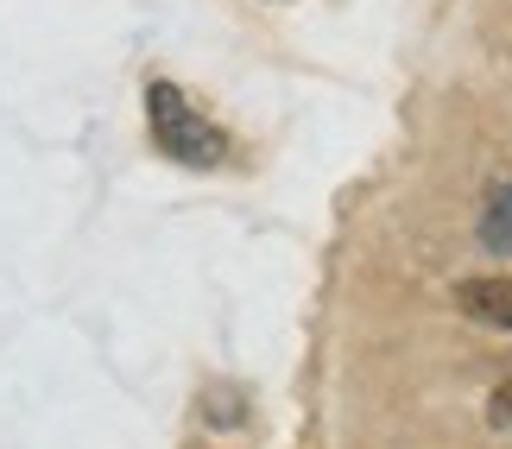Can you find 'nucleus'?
<instances>
[{
    "mask_svg": "<svg viewBox=\"0 0 512 449\" xmlns=\"http://www.w3.org/2000/svg\"><path fill=\"white\" fill-rule=\"evenodd\" d=\"M494 424H506V431H512V380L494 393Z\"/></svg>",
    "mask_w": 512,
    "mask_h": 449,
    "instance_id": "20e7f679",
    "label": "nucleus"
},
{
    "mask_svg": "<svg viewBox=\"0 0 512 449\" xmlns=\"http://www.w3.org/2000/svg\"><path fill=\"white\" fill-rule=\"evenodd\" d=\"M146 121H152V140H159L165 159L190 165V171L228 165V133L215 127L177 83H165V76H159V83H146Z\"/></svg>",
    "mask_w": 512,
    "mask_h": 449,
    "instance_id": "f257e3e1",
    "label": "nucleus"
},
{
    "mask_svg": "<svg viewBox=\"0 0 512 449\" xmlns=\"http://www.w3.org/2000/svg\"><path fill=\"white\" fill-rule=\"evenodd\" d=\"M475 234H481V247H487V253H506V260H512V184H500L494 197L481 203Z\"/></svg>",
    "mask_w": 512,
    "mask_h": 449,
    "instance_id": "7ed1b4c3",
    "label": "nucleus"
},
{
    "mask_svg": "<svg viewBox=\"0 0 512 449\" xmlns=\"http://www.w3.org/2000/svg\"><path fill=\"white\" fill-rule=\"evenodd\" d=\"M449 298H456V310H462L468 323L506 329V336H512V279H462Z\"/></svg>",
    "mask_w": 512,
    "mask_h": 449,
    "instance_id": "f03ea898",
    "label": "nucleus"
}]
</instances>
